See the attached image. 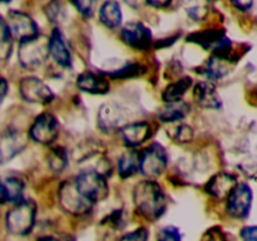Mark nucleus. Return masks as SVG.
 <instances>
[{
    "instance_id": "obj_1",
    "label": "nucleus",
    "mask_w": 257,
    "mask_h": 241,
    "mask_svg": "<svg viewBox=\"0 0 257 241\" xmlns=\"http://www.w3.org/2000/svg\"><path fill=\"white\" fill-rule=\"evenodd\" d=\"M133 203L141 217L155 222L167 208V197L162 186L153 180H143L133 188Z\"/></svg>"
},
{
    "instance_id": "obj_2",
    "label": "nucleus",
    "mask_w": 257,
    "mask_h": 241,
    "mask_svg": "<svg viewBox=\"0 0 257 241\" xmlns=\"http://www.w3.org/2000/svg\"><path fill=\"white\" fill-rule=\"evenodd\" d=\"M37 220V203L33 200H24L14 203L5 216L8 232L17 236H25L32 232Z\"/></svg>"
},
{
    "instance_id": "obj_3",
    "label": "nucleus",
    "mask_w": 257,
    "mask_h": 241,
    "mask_svg": "<svg viewBox=\"0 0 257 241\" xmlns=\"http://www.w3.org/2000/svg\"><path fill=\"white\" fill-rule=\"evenodd\" d=\"M73 181L77 190L92 203L104 200L109 193L107 177L93 168L80 171Z\"/></svg>"
},
{
    "instance_id": "obj_4",
    "label": "nucleus",
    "mask_w": 257,
    "mask_h": 241,
    "mask_svg": "<svg viewBox=\"0 0 257 241\" xmlns=\"http://www.w3.org/2000/svg\"><path fill=\"white\" fill-rule=\"evenodd\" d=\"M49 57L48 38H44L42 34L37 38L19 43L18 59L20 65L25 69L33 70L42 67Z\"/></svg>"
},
{
    "instance_id": "obj_5",
    "label": "nucleus",
    "mask_w": 257,
    "mask_h": 241,
    "mask_svg": "<svg viewBox=\"0 0 257 241\" xmlns=\"http://www.w3.org/2000/svg\"><path fill=\"white\" fill-rule=\"evenodd\" d=\"M58 202L64 212L73 216H84L90 212L94 203L84 197L74 185V181H64L59 186Z\"/></svg>"
},
{
    "instance_id": "obj_6",
    "label": "nucleus",
    "mask_w": 257,
    "mask_h": 241,
    "mask_svg": "<svg viewBox=\"0 0 257 241\" xmlns=\"http://www.w3.org/2000/svg\"><path fill=\"white\" fill-rule=\"evenodd\" d=\"M167 165V151L160 143H151L140 152V172L150 180L162 175Z\"/></svg>"
},
{
    "instance_id": "obj_7",
    "label": "nucleus",
    "mask_w": 257,
    "mask_h": 241,
    "mask_svg": "<svg viewBox=\"0 0 257 241\" xmlns=\"http://www.w3.org/2000/svg\"><path fill=\"white\" fill-rule=\"evenodd\" d=\"M252 201L253 191L251 186L246 182H238L226 198L227 215L236 220L247 218L252 207Z\"/></svg>"
},
{
    "instance_id": "obj_8",
    "label": "nucleus",
    "mask_w": 257,
    "mask_h": 241,
    "mask_svg": "<svg viewBox=\"0 0 257 241\" xmlns=\"http://www.w3.org/2000/svg\"><path fill=\"white\" fill-rule=\"evenodd\" d=\"M7 22L13 38L19 43L40 35L39 25L24 10L10 9L7 14Z\"/></svg>"
},
{
    "instance_id": "obj_9",
    "label": "nucleus",
    "mask_w": 257,
    "mask_h": 241,
    "mask_svg": "<svg viewBox=\"0 0 257 241\" xmlns=\"http://www.w3.org/2000/svg\"><path fill=\"white\" fill-rule=\"evenodd\" d=\"M28 135L35 143L52 145L59 136V122L53 113L43 112L32 123Z\"/></svg>"
},
{
    "instance_id": "obj_10",
    "label": "nucleus",
    "mask_w": 257,
    "mask_h": 241,
    "mask_svg": "<svg viewBox=\"0 0 257 241\" xmlns=\"http://www.w3.org/2000/svg\"><path fill=\"white\" fill-rule=\"evenodd\" d=\"M122 43L132 49L143 52L152 47L153 37L150 28L142 22H130L119 29Z\"/></svg>"
},
{
    "instance_id": "obj_11",
    "label": "nucleus",
    "mask_w": 257,
    "mask_h": 241,
    "mask_svg": "<svg viewBox=\"0 0 257 241\" xmlns=\"http://www.w3.org/2000/svg\"><path fill=\"white\" fill-rule=\"evenodd\" d=\"M19 93L23 99L34 104H49L54 100V93L49 85L37 77H24L19 83Z\"/></svg>"
},
{
    "instance_id": "obj_12",
    "label": "nucleus",
    "mask_w": 257,
    "mask_h": 241,
    "mask_svg": "<svg viewBox=\"0 0 257 241\" xmlns=\"http://www.w3.org/2000/svg\"><path fill=\"white\" fill-rule=\"evenodd\" d=\"M48 47H49V55L58 65L62 68L72 67V52H70L64 33L59 27H54L50 32L48 37Z\"/></svg>"
},
{
    "instance_id": "obj_13",
    "label": "nucleus",
    "mask_w": 257,
    "mask_h": 241,
    "mask_svg": "<svg viewBox=\"0 0 257 241\" xmlns=\"http://www.w3.org/2000/svg\"><path fill=\"white\" fill-rule=\"evenodd\" d=\"M119 133L123 143L128 148H136L152 137V126L146 120H137L120 127Z\"/></svg>"
},
{
    "instance_id": "obj_14",
    "label": "nucleus",
    "mask_w": 257,
    "mask_h": 241,
    "mask_svg": "<svg viewBox=\"0 0 257 241\" xmlns=\"http://www.w3.org/2000/svg\"><path fill=\"white\" fill-rule=\"evenodd\" d=\"M27 141L20 132L7 130L0 132V165L9 162L25 148Z\"/></svg>"
},
{
    "instance_id": "obj_15",
    "label": "nucleus",
    "mask_w": 257,
    "mask_h": 241,
    "mask_svg": "<svg viewBox=\"0 0 257 241\" xmlns=\"http://www.w3.org/2000/svg\"><path fill=\"white\" fill-rule=\"evenodd\" d=\"M237 183V178L235 175L221 171L208 180V182L205 186V191L211 197L223 200V198L228 197V195L232 192Z\"/></svg>"
},
{
    "instance_id": "obj_16",
    "label": "nucleus",
    "mask_w": 257,
    "mask_h": 241,
    "mask_svg": "<svg viewBox=\"0 0 257 241\" xmlns=\"http://www.w3.org/2000/svg\"><path fill=\"white\" fill-rule=\"evenodd\" d=\"M78 89L89 94H107L110 89V84L104 74L85 70L77 77Z\"/></svg>"
},
{
    "instance_id": "obj_17",
    "label": "nucleus",
    "mask_w": 257,
    "mask_h": 241,
    "mask_svg": "<svg viewBox=\"0 0 257 241\" xmlns=\"http://www.w3.org/2000/svg\"><path fill=\"white\" fill-rule=\"evenodd\" d=\"M193 99L200 107L207 109H218L222 105L220 95L210 80H201L193 87Z\"/></svg>"
},
{
    "instance_id": "obj_18",
    "label": "nucleus",
    "mask_w": 257,
    "mask_h": 241,
    "mask_svg": "<svg viewBox=\"0 0 257 241\" xmlns=\"http://www.w3.org/2000/svg\"><path fill=\"white\" fill-rule=\"evenodd\" d=\"M98 19L109 30L122 28L123 13L120 3L117 0H104L98 9Z\"/></svg>"
},
{
    "instance_id": "obj_19",
    "label": "nucleus",
    "mask_w": 257,
    "mask_h": 241,
    "mask_svg": "<svg viewBox=\"0 0 257 241\" xmlns=\"http://www.w3.org/2000/svg\"><path fill=\"white\" fill-rule=\"evenodd\" d=\"M122 119L123 115L119 105L114 104V103H107V104H103L99 108V112H98V127L103 132H112V131L117 130L120 126Z\"/></svg>"
},
{
    "instance_id": "obj_20",
    "label": "nucleus",
    "mask_w": 257,
    "mask_h": 241,
    "mask_svg": "<svg viewBox=\"0 0 257 241\" xmlns=\"http://www.w3.org/2000/svg\"><path fill=\"white\" fill-rule=\"evenodd\" d=\"M226 37V33L222 29H205L191 33L187 37V42L195 43L203 49H210L212 52L216 45Z\"/></svg>"
},
{
    "instance_id": "obj_21",
    "label": "nucleus",
    "mask_w": 257,
    "mask_h": 241,
    "mask_svg": "<svg viewBox=\"0 0 257 241\" xmlns=\"http://www.w3.org/2000/svg\"><path fill=\"white\" fill-rule=\"evenodd\" d=\"M191 112V105L185 100H178L173 103H166L158 112V118L163 123H176L185 119Z\"/></svg>"
},
{
    "instance_id": "obj_22",
    "label": "nucleus",
    "mask_w": 257,
    "mask_h": 241,
    "mask_svg": "<svg viewBox=\"0 0 257 241\" xmlns=\"http://www.w3.org/2000/svg\"><path fill=\"white\" fill-rule=\"evenodd\" d=\"M140 171V152L133 148L123 152L118 158V175L125 180Z\"/></svg>"
},
{
    "instance_id": "obj_23",
    "label": "nucleus",
    "mask_w": 257,
    "mask_h": 241,
    "mask_svg": "<svg viewBox=\"0 0 257 241\" xmlns=\"http://www.w3.org/2000/svg\"><path fill=\"white\" fill-rule=\"evenodd\" d=\"M232 62L221 58L218 55L212 54L211 58H208L207 63L203 67V74L207 77L210 82H215V80L221 79L225 77L228 72H230V64Z\"/></svg>"
},
{
    "instance_id": "obj_24",
    "label": "nucleus",
    "mask_w": 257,
    "mask_h": 241,
    "mask_svg": "<svg viewBox=\"0 0 257 241\" xmlns=\"http://www.w3.org/2000/svg\"><path fill=\"white\" fill-rule=\"evenodd\" d=\"M191 85H192V79L190 77L180 78L175 83H171L170 85L165 88L162 93V99L165 100V103H173L182 100L183 95L187 93Z\"/></svg>"
},
{
    "instance_id": "obj_25",
    "label": "nucleus",
    "mask_w": 257,
    "mask_h": 241,
    "mask_svg": "<svg viewBox=\"0 0 257 241\" xmlns=\"http://www.w3.org/2000/svg\"><path fill=\"white\" fill-rule=\"evenodd\" d=\"M43 12L48 22L52 23L55 27H59L67 19V7L63 0H49L45 4Z\"/></svg>"
},
{
    "instance_id": "obj_26",
    "label": "nucleus",
    "mask_w": 257,
    "mask_h": 241,
    "mask_svg": "<svg viewBox=\"0 0 257 241\" xmlns=\"http://www.w3.org/2000/svg\"><path fill=\"white\" fill-rule=\"evenodd\" d=\"M14 38L8 25L7 18L0 15V62H7L13 53Z\"/></svg>"
},
{
    "instance_id": "obj_27",
    "label": "nucleus",
    "mask_w": 257,
    "mask_h": 241,
    "mask_svg": "<svg viewBox=\"0 0 257 241\" xmlns=\"http://www.w3.org/2000/svg\"><path fill=\"white\" fill-rule=\"evenodd\" d=\"M4 181L5 187H7L8 201L13 203L22 201L25 188L24 181L18 177V176H8V177H4Z\"/></svg>"
},
{
    "instance_id": "obj_28",
    "label": "nucleus",
    "mask_w": 257,
    "mask_h": 241,
    "mask_svg": "<svg viewBox=\"0 0 257 241\" xmlns=\"http://www.w3.org/2000/svg\"><path fill=\"white\" fill-rule=\"evenodd\" d=\"M48 165L54 173H62L68 165V153L65 148L54 147L48 155Z\"/></svg>"
},
{
    "instance_id": "obj_29",
    "label": "nucleus",
    "mask_w": 257,
    "mask_h": 241,
    "mask_svg": "<svg viewBox=\"0 0 257 241\" xmlns=\"http://www.w3.org/2000/svg\"><path fill=\"white\" fill-rule=\"evenodd\" d=\"M146 68L140 63H127L123 67L118 68V69L112 70L110 73H107L108 77L113 78V79H128V78H135L145 73Z\"/></svg>"
},
{
    "instance_id": "obj_30",
    "label": "nucleus",
    "mask_w": 257,
    "mask_h": 241,
    "mask_svg": "<svg viewBox=\"0 0 257 241\" xmlns=\"http://www.w3.org/2000/svg\"><path fill=\"white\" fill-rule=\"evenodd\" d=\"M168 136L175 142L183 145V143H188L193 140L195 132H193V128L191 126L180 123V125H175L171 130H168Z\"/></svg>"
},
{
    "instance_id": "obj_31",
    "label": "nucleus",
    "mask_w": 257,
    "mask_h": 241,
    "mask_svg": "<svg viewBox=\"0 0 257 241\" xmlns=\"http://www.w3.org/2000/svg\"><path fill=\"white\" fill-rule=\"evenodd\" d=\"M78 13L84 18L93 17L98 0H69Z\"/></svg>"
},
{
    "instance_id": "obj_32",
    "label": "nucleus",
    "mask_w": 257,
    "mask_h": 241,
    "mask_svg": "<svg viewBox=\"0 0 257 241\" xmlns=\"http://www.w3.org/2000/svg\"><path fill=\"white\" fill-rule=\"evenodd\" d=\"M157 241H182L180 228L172 225L165 226L157 232Z\"/></svg>"
},
{
    "instance_id": "obj_33",
    "label": "nucleus",
    "mask_w": 257,
    "mask_h": 241,
    "mask_svg": "<svg viewBox=\"0 0 257 241\" xmlns=\"http://www.w3.org/2000/svg\"><path fill=\"white\" fill-rule=\"evenodd\" d=\"M150 237V231L147 227H138L136 230L131 231V232L124 233L119 241H148Z\"/></svg>"
},
{
    "instance_id": "obj_34",
    "label": "nucleus",
    "mask_w": 257,
    "mask_h": 241,
    "mask_svg": "<svg viewBox=\"0 0 257 241\" xmlns=\"http://www.w3.org/2000/svg\"><path fill=\"white\" fill-rule=\"evenodd\" d=\"M201 241H227V237L220 227L213 226L203 233Z\"/></svg>"
},
{
    "instance_id": "obj_35",
    "label": "nucleus",
    "mask_w": 257,
    "mask_h": 241,
    "mask_svg": "<svg viewBox=\"0 0 257 241\" xmlns=\"http://www.w3.org/2000/svg\"><path fill=\"white\" fill-rule=\"evenodd\" d=\"M243 241H257V225L245 226L240 232Z\"/></svg>"
},
{
    "instance_id": "obj_36",
    "label": "nucleus",
    "mask_w": 257,
    "mask_h": 241,
    "mask_svg": "<svg viewBox=\"0 0 257 241\" xmlns=\"http://www.w3.org/2000/svg\"><path fill=\"white\" fill-rule=\"evenodd\" d=\"M228 2L238 12H248L255 4V0H228Z\"/></svg>"
},
{
    "instance_id": "obj_37",
    "label": "nucleus",
    "mask_w": 257,
    "mask_h": 241,
    "mask_svg": "<svg viewBox=\"0 0 257 241\" xmlns=\"http://www.w3.org/2000/svg\"><path fill=\"white\" fill-rule=\"evenodd\" d=\"M108 223H109V225L114 228L122 227V225H123L122 210H115L112 215L108 216Z\"/></svg>"
},
{
    "instance_id": "obj_38",
    "label": "nucleus",
    "mask_w": 257,
    "mask_h": 241,
    "mask_svg": "<svg viewBox=\"0 0 257 241\" xmlns=\"http://www.w3.org/2000/svg\"><path fill=\"white\" fill-rule=\"evenodd\" d=\"M8 90H9V84H8V80L5 78H0V105L4 102L5 97L8 94Z\"/></svg>"
},
{
    "instance_id": "obj_39",
    "label": "nucleus",
    "mask_w": 257,
    "mask_h": 241,
    "mask_svg": "<svg viewBox=\"0 0 257 241\" xmlns=\"http://www.w3.org/2000/svg\"><path fill=\"white\" fill-rule=\"evenodd\" d=\"M8 201V193L7 187H5V181L4 178L0 177V203H7Z\"/></svg>"
},
{
    "instance_id": "obj_40",
    "label": "nucleus",
    "mask_w": 257,
    "mask_h": 241,
    "mask_svg": "<svg viewBox=\"0 0 257 241\" xmlns=\"http://www.w3.org/2000/svg\"><path fill=\"white\" fill-rule=\"evenodd\" d=\"M128 7L133 8V9H140L143 5L147 4V0H123Z\"/></svg>"
},
{
    "instance_id": "obj_41",
    "label": "nucleus",
    "mask_w": 257,
    "mask_h": 241,
    "mask_svg": "<svg viewBox=\"0 0 257 241\" xmlns=\"http://www.w3.org/2000/svg\"><path fill=\"white\" fill-rule=\"evenodd\" d=\"M171 3H172V0H147L148 5H152L156 8H165L170 5Z\"/></svg>"
},
{
    "instance_id": "obj_42",
    "label": "nucleus",
    "mask_w": 257,
    "mask_h": 241,
    "mask_svg": "<svg viewBox=\"0 0 257 241\" xmlns=\"http://www.w3.org/2000/svg\"><path fill=\"white\" fill-rule=\"evenodd\" d=\"M37 241H60V240H58V238H55L54 236L45 235V236H40V237H38Z\"/></svg>"
},
{
    "instance_id": "obj_43",
    "label": "nucleus",
    "mask_w": 257,
    "mask_h": 241,
    "mask_svg": "<svg viewBox=\"0 0 257 241\" xmlns=\"http://www.w3.org/2000/svg\"><path fill=\"white\" fill-rule=\"evenodd\" d=\"M12 3V0H0V4H9Z\"/></svg>"
},
{
    "instance_id": "obj_44",
    "label": "nucleus",
    "mask_w": 257,
    "mask_h": 241,
    "mask_svg": "<svg viewBox=\"0 0 257 241\" xmlns=\"http://www.w3.org/2000/svg\"><path fill=\"white\" fill-rule=\"evenodd\" d=\"M207 2H216V0H207Z\"/></svg>"
}]
</instances>
